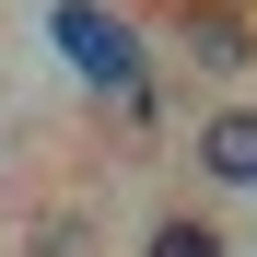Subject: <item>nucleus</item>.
Instances as JSON below:
<instances>
[{
    "mask_svg": "<svg viewBox=\"0 0 257 257\" xmlns=\"http://www.w3.org/2000/svg\"><path fill=\"white\" fill-rule=\"evenodd\" d=\"M47 59H59L94 105H117V117L152 105V47H141L128 12H105V0H47Z\"/></svg>",
    "mask_w": 257,
    "mask_h": 257,
    "instance_id": "nucleus-1",
    "label": "nucleus"
},
{
    "mask_svg": "<svg viewBox=\"0 0 257 257\" xmlns=\"http://www.w3.org/2000/svg\"><path fill=\"white\" fill-rule=\"evenodd\" d=\"M187 152H199V187H222V199H257V94L210 105Z\"/></svg>",
    "mask_w": 257,
    "mask_h": 257,
    "instance_id": "nucleus-2",
    "label": "nucleus"
},
{
    "mask_svg": "<svg viewBox=\"0 0 257 257\" xmlns=\"http://www.w3.org/2000/svg\"><path fill=\"white\" fill-rule=\"evenodd\" d=\"M35 245H47V257H94V234H82V210H47V222H35Z\"/></svg>",
    "mask_w": 257,
    "mask_h": 257,
    "instance_id": "nucleus-4",
    "label": "nucleus"
},
{
    "mask_svg": "<svg viewBox=\"0 0 257 257\" xmlns=\"http://www.w3.org/2000/svg\"><path fill=\"white\" fill-rule=\"evenodd\" d=\"M141 257H234V234L210 222V210H164V222L141 234Z\"/></svg>",
    "mask_w": 257,
    "mask_h": 257,
    "instance_id": "nucleus-3",
    "label": "nucleus"
}]
</instances>
